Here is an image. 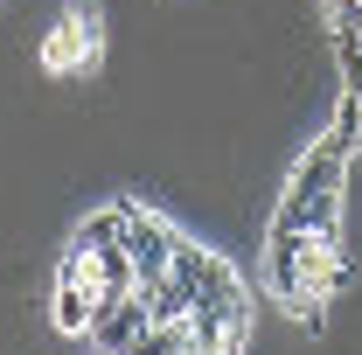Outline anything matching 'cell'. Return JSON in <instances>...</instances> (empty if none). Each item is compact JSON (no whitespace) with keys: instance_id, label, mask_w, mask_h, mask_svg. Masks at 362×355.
<instances>
[{"instance_id":"2","label":"cell","mask_w":362,"mask_h":355,"mask_svg":"<svg viewBox=\"0 0 362 355\" xmlns=\"http://www.w3.org/2000/svg\"><path fill=\"white\" fill-rule=\"evenodd\" d=\"M181 223H168L160 209H146L139 195H126V258H133L139 279H160V272L175 265V251H181Z\"/></svg>"},{"instance_id":"5","label":"cell","mask_w":362,"mask_h":355,"mask_svg":"<svg viewBox=\"0 0 362 355\" xmlns=\"http://www.w3.org/2000/svg\"><path fill=\"white\" fill-rule=\"evenodd\" d=\"M320 139H327L334 153H349V161L362 153V91H341V98H334V112H327Z\"/></svg>"},{"instance_id":"3","label":"cell","mask_w":362,"mask_h":355,"mask_svg":"<svg viewBox=\"0 0 362 355\" xmlns=\"http://www.w3.org/2000/svg\"><path fill=\"white\" fill-rule=\"evenodd\" d=\"M146 327H153V320H146V307H139V293H119V300H105L98 320H90V349L98 355H126Z\"/></svg>"},{"instance_id":"1","label":"cell","mask_w":362,"mask_h":355,"mask_svg":"<svg viewBox=\"0 0 362 355\" xmlns=\"http://www.w3.org/2000/svg\"><path fill=\"white\" fill-rule=\"evenodd\" d=\"M341 216H349V153H334L327 139H314L286 168L272 223H286V230H341Z\"/></svg>"},{"instance_id":"4","label":"cell","mask_w":362,"mask_h":355,"mask_svg":"<svg viewBox=\"0 0 362 355\" xmlns=\"http://www.w3.org/2000/svg\"><path fill=\"white\" fill-rule=\"evenodd\" d=\"M90 320H98V293H84L70 272H56V286H49V334L90 342Z\"/></svg>"}]
</instances>
